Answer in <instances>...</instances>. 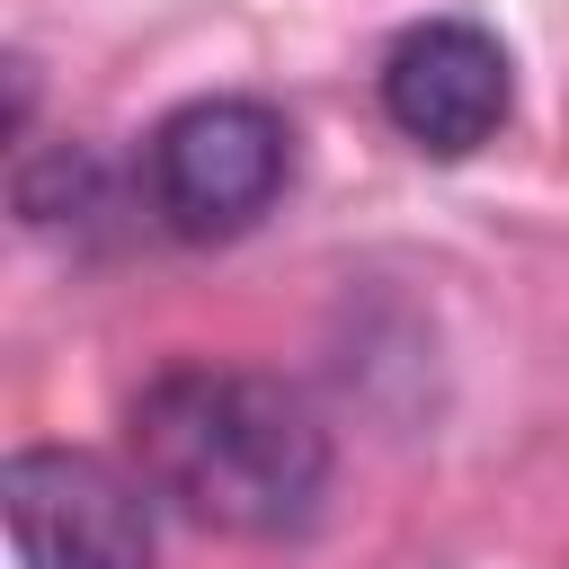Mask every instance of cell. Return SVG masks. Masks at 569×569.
<instances>
[{"mask_svg":"<svg viewBox=\"0 0 569 569\" xmlns=\"http://www.w3.org/2000/svg\"><path fill=\"white\" fill-rule=\"evenodd\" d=\"M142 489L204 533H302L329 498V427L302 391L240 365H169L133 391Z\"/></svg>","mask_w":569,"mask_h":569,"instance_id":"1","label":"cell"},{"mask_svg":"<svg viewBox=\"0 0 569 569\" xmlns=\"http://www.w3.org/2000/svg\"><path fill=\"white\" fill-rule=\"evenodd\" d=\"M293 178V124L267 98H187L142 142V196L178 240H240Z\"/></svg>","mask_w":569,"mask_h":569,"instance_id":"2","label":"cell"},{"mask_svg":"<svg viewBox=\"0 0 569 569\" xmlns=\"http://www.w3.org/2000/svg\"><path fill=\"white\" fill-rule=\"evenodd\" d=\"M18 569H160L151 551V498L80 453V445H27L0 471Z\"/></svg>","mask_w":569,"mask_h":569,"instance_id":"3","label":"cell"},{"mask_svg":"<svg viewBox=\"0 0 569 569\" xmlns=\"http://www.w3.org/2000/svg\"><path fill=\"white\" fill-rule=\"evenodd\" d=\"M507 107H516V71L480 18H427L382 53V116L427 160H471L480 142H498Z\"/></svg>","mask_w":569,"mask_h":569,"instance_id":"4","label":"cell"},{"mask_svg":"<svg viewBox=\"0 0 569 569\" xmlns=\"http://www.w3.org/2000/svg\"><path fill=\"white\" fill-rule=\"evenodd\" d=\"M98 204H107V169L89 151H53V160L18 169V213L27 222H89Z\"/></svg>","mask_w":569,"mask_h":569,"instance_id":"5","label":"cell"}]
</instances>
